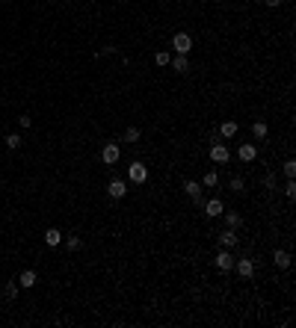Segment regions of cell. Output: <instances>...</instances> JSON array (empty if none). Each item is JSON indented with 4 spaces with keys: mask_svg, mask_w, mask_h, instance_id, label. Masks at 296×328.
<instances>
[{
    "mask_svg": "<svg viewBox=\"0 0 296 328\" xmlns=\"http://www.w3.org/2000/svg\"><path fill=\"white\" fill-rule=\"evenodd\" d=\"M208 163L210 166H225V163H231V151H228V145L219 139V142H213L208 148Z\"/></svg>",
    "mask_w": 296,
    "mask_h": 328,
    "instance_id": "cell-7",
    "label": "cell"
},
{
    "mask_svg": "<svg viewBox=\"0 0 296 328\" xmlns=\"http://www.w3.org/2000/svg\"><path fill=\"white\" fill-rule=\"evenodd\" d=\"M169 51L172 53H181V56H190L195 51V39H192L190 30H175L169 35Z\"/></svg>",
    "mask_w": 296,
    "mask_h": 328,
    "instance_id": "cell-1",
    "label": "cell"
},
{
    "mask_svg": "<svg viewBox=\"0 0 296 328\" xmlns=\"http://www.w3.org/2000/svg\"><path fill=\"white\" fill-rule=\"evenodd\" d=\"M107 198L110 201H122V198H127V180H122V177H110V184H107Z\"/></svg>",
    "mask_w": 296,
    "mask_h": 328,
    "instance_id": "cell-9",
    "label": "cell"
},
{
    "mask_svg": "<svg viewBox=\"0 0 296 328\" xmlns=\"http://www.w3.org/2000/svg\"><path fill=\"white\" fill-rule=\"evenodd\" d=\"M234 275L243 278V281H255V275H258V263L249 258V254H237V258H234Z\"/></svg>",
    "mask_w": 296,
    "mask_h": 328,
    "instance_id": "cell-4",
    "label": "cell"
},
{
    "mask_svg": "<svg viewBox=\"0 0 296 328\" xmlns=\"http://www.w3.org/2000/svg\"><path fill=\"white\" fill-rule=\"evenodd\" d=\"M270 263H273V272H290V266H293V251H290L287 245H276Z\"/></svg>",
    "mask_w": 296,
    "mask_h": 328,
    "instance_id": "cell-5",
    "label": "cell"
},
{
    "mask_svg": "<svg viewBox=\"0 0 296 328\" xmlns=\"http://www.w3.org/2000/svg\"><path fill=\"white\" fill-rule=\"evenodd\" d=\"M18 290H21V287H18V281H6V284H3V299H6V302H15Z\"/></svg>",
    "mask_w": 296,
    "mask_h": 328,
    "instance_id": "cell-25",
    "label": "cell"
},
{
    "mask_svg": "<svg viewBox=\"0 0 296 328\" xmlns=\"http://www.w3.org/2000/svg\"><path fill=\"white\" fill-rule=\"evenodd\" d=\"M98 53H101V59H104V56H119V53H122V48H116L113 42H107V45H101V48H98Z\"/></svg>",
    "mask_w": 296,
    "mask_h": 328,
    "instance_id": "cell-28",
    "label": "cell"
},
{
    "mask_svg": "<svg viewBox=\"0 0 296 328\" xmlns=\"http://www.w3.org/2000/svg\"><path fill=\"white\" fill-rule=\"evenodd\" d=\"M18 124H21V127H33V119L24 113V116H18Z\"/></svg>",
    "mask_w": 296,
    "mask_h": 328,
    "instance_id": "cell-30",
    "label": "cell"
},
{
    "mask_svg": "<svg viewBox=\"0 0 296 328\" xmlns=\"http://www.w3.org/2000/svg\"><path fill=\"white\" fill-rule=\"evenodd\" d=\"M62 242H65L69 251H80L83 248V237L80 234H69V237H62Z\"/></svg>",
    "mask_w": 296,
    "mask_h": 328,
    "instance_id": "cell-24",
    "label": "cell"
},
{
    "mask_svg": "<svg viewBox=\"0 0 296 328\" xmlns=\"http://www.w3.org/2000/svg\"><path fill=\"white\" fill-rule=\"evenodd\" d=\"M119 142H124V145H130V148H137L142 142V127L140 124H124L122 136H119Z\"/></svg>",
    "mask_w": 296,
    "mask_h": 328,
    "instance_id": "cell-11",
    "label": "cell"
},
{
    "mask_svg": "<svg viewBox=\"0 0 296 328\" xmlns=\"http://www.w3.org/2000/svg\"><path fill=\"white\" fill-rule=\"evenodd\" d=\"M101 166H116L119 160H122V145H119V139H107L104 145H101Z\"/></svg>",
    "mask_w": 296,
    "mask_h": 328,
    "instance_id": "cell-6",
    "label": "cell"
},
{
    "mask_svg": "<svg viewBox=\"0 0 296 328\" xmlns=\"http://www.w3.org/2000/svg\"><path fill=\"white\" fill-rule=\"evenodd\" d=\"M219 222L225 225V228H237V231H243L246 228V216L240 210H225L222 216H219Z\"/></svg>",
    "mask_w": 296,
    "mask_h": 328,
    "instance_id": "cell-15",
    "label": "cell"
},
{
    "mask_svg": "<svg viewBox=\"0 0 296 328\" xmlns=\"http://www.w3.org/2000/svg\"><path fill=\"white\" fill-rule=\"evenodd\" d=\"M202 213H205L208 219H213V222H219V216L225 213V201H222L219 195H213V198H205V207H202Z\"/></svg>",
    "mask_w": 296,
    "mask_h": 328,
    "instance_id": "cell-10",
    "label": "cell"
},
{
    "mask_svg": "<svg viewBox=\"0 0 296 328\" xmlns=\"http://www.w3.org/2000/svg\"><path fill=\"white\" fill-rule=\"evenodd\" d=\"M36 284H39V272H36V269H24V272L18 275V287H21V290H33Z\"/></svg>",
    "mask_w": 296,
    "mask_h": 328,
    "instance_id": "cell-19",
    "label": "cell"
},
{
    "mask_svg": "<svg viewBox=\"0 0 296 328\" xmlns=\"http://www.w3.org/2000/svg\"><path fill=\"white\" fill-rule=\"evenodd\" d=\"M234 251L231 248H213V254H210V266L216 269V272H222V275H228V272H234Z\"/></svg>",
    "mask_w": 296,
    "mask_h": 328,
    "instance_id": "cell-3",
    "label": "cell"
},
{
    "mask_svg": "<svg viewBox=\"0 0 296 328\" xmlns=\"http://www.w3.org/2000/svg\"><path fill=\"white\" fill-rule=\"evenodd\" d=\"M199 184H202V190H216V187L222 184V177H219V172H216V169H205V172H202V177H199Z\"/></svg>",
    "mask_w": 296,
    "mask_h": 328,
    "instance_id": "cell-17",
    "label": "cell"
},
{
    "mask_svg": "<svg viewBox=\"0 0 296 328\" xmlns=\"http://www.w3.org/2000/svg\"><path fill=\"white\" fill-rule=\"evenodd\" d=\"M264 9H270V12H279L281 6H284V0H258Z\"/></svg>",
    "mask_w": 296,
    "mask_h": 328,
    "instance_id": "cell-29",
    "label": "cell"
},
{
    "mask_svg": "<svg viewBox=\"0 0 296 328\" xmlns=\"http://www.w3.org/2000/svg\"><path fill=\"white\" fill-rule=\"evenodd\" d=\"M169 59H172V51H166V48H157V51H151V65L154 68H169Z\"/></svg>",
    "mask_w": 296,
    "mask_h": 328,
    "instance_id": "cell-18",
    "label": "cell"
},
{
    "mask_svg": "<svg viewBox=\"0 0 296 328\" xmlns=\"http://www.w3.org/2000/svg\"><path fill=\"white\" fill-rule=\"evenodd\" d=\"M279 172L284 174V180H296V160L293 157H284V163L279 166Z\"/></svg>",
    "mask_w": 296,
    "mask_h": 328,
    "instance_id": "cell-23",
    "label": "cell"
},
{
    "mask_svg": "<svg viewBox=\"0 0 296 328\" xmlns=\"http://www.w3.org/2000/svg\"><path fill=\"white\" fill-rule=\"evenodd\" d=\"M261 157V145L252 139V142H240V148H237V160L243 163V166H252L255 160Z\"/></svg>",
    "mask_w": 296,
    "mask_h": 328,
    "instance_id": "cell-8",
    "label": "cell"
},
{
    "mask_svg": "<svg viewBox=\"0 0 296 328\" xmlns=\"http://www.w3.org/2000/svg\"><path fill=\"white\" fill-rule=\"evenodd\" d=\"M199 192H205V190H202V184H199L195 177H184V180H181V195H187V198H195Z\"/></svg>",
    "mask_w": 296,
    "mask_h": 328,
    "instance_id": "cell-21",
    "label": "cell"
},
{
    "mask_svg": "<svg viewBox=\"0 0 296 328\" xmlns=\"http://www.w3.org/2000/svg\"><path fill=\"white\" fill-rule=\"evenodd\" d=\"M225 187L231 195H246V174H231Z\"/></svg>",
    "mask_w": 296,
    "mask_h": 328,
    "instance_id": "cell-20",
    "label": "cell"
},
{
    "mask_svg": "<svg viewBox=\"0 0 296 328\" xmlns=\"http://www.w3.org/2000/svg\"><path fill=\"white\" fill-rule=\"evenodd\" d=\"M216 133H219V139H234L237 133H240V121L237 119H222L219 124H216Z\"/></svg>",
    "mask_w": 296,
    "mask_h": 328,
    "instance_id": "cell-14",
    "label": "cell"
},
{
    "mask_svg": "<svg viewBox=\"0 0 296 328\" xmlns=\"http://www.w3.org/2000/svg\"><path fill=\"white\" fill-rule=\"evenodd\" d=\"M249 133H252V139H258V142H267V139H270V121L252 119L249 121Z\"/></svg>",
    "mask_w": 296,
    "mask_h": 328,
    "instance_id": "cell-12",
    "label": "cell"
},
{
    "mask_svg": "<svg viewBox=\"0 0 296 328\" xmlns=\"http://www.w3.org/2000/svg\"><path fill=\"white\" fill-rule=\"evenodd\" d=\"M261 187L270 192V195H276V192H279V172H276V169H264Z\"/></svg>",
    "mask_w": 296,
    "mask_h": 328,
    "instance_id": "cell-16",
    "label": "cell"
},
{
    "mask_svg": "<svg viewBox=\"0 0 296 328\" xmlns=\"http://www.w3.org/2000/svg\"><path fill=\"white\" fill-rule=\"evenodd\" d=\"M127 180L130 184H137V187H145L148 180H151V166L145 163V160H130V166H127Z\"/></svg>",
    "mask_w": 296,
    "mask_h": 328,
    "instance_id": "cell-2",
    "label": "cell"
},
{
    "mask_svg": "<svg viewBox=\"0 0 296 328\" xmlns=\"http://www.w3.org/2000/svg\"><path fill=\"white\" fill-rule=\"evenodd\" d=\"M169 68L178 74V77H187L192 71V62H190V56H181V53H172V59H169Z\"/></svg>",
    "mask_w": 296,
    "mask_h": 328,
    "instance_id": "cell-13",
    "label": "cell"
},
{
    "mask_svg": "<svg viewBox=\"0 0 296 328\" xmlns=\"http://www.w3.org/2000/svg\"><path fill=\"white\" fill-rule=\"evenodd\" d=\"M281 195L287 198V204H293V201H296V180H284V187H281Z\"/></svg>",
    "mask_w": 296,
    "mask_h": 328,
    "instance_id": "cell-26",
    "label": "cell"
},
{
    "mask_svg": "<svg viewBox=\"0 0 296 328\" xmlns=\"http://www.w3.org/2000/svg\"><path fill=\"white\" fill-rule=\"evenodd\" d=\"M62 237H65V234H62L59 228H48V231L42 234V240H45V245H48V248H56V245H62Z\"/></svg>",
    "mask_w": 296,
    "mask_h": 328,
    "instance_id": "cell-22",
    "label": "cell"
},
{
    "mask_svg": "<svg viewBox=\"0 0 296 328\" xmlns=\"http://www.w3.org/2000/svg\"><path fill=\"white\" fill-rule=\"evenodd\" d=\"M3 145H6L9 151H18V148L24 145V139L18 136V133H6V139H3Z\"/></svg>",
    "mask_w": 296,
    "mask_h": 328,
    "instance_id": "cell-27",
    "label": "cell"
}]
</instances>
